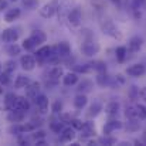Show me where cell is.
I'll list each match as a JSON object with an SVG mask.
<instances>
[{
  "mask_svg": "<svg viewBox=\"0 0 146 146\" xmlns=\"http://www.w3.org/2000/svg\"><path fill=\"white\" fill-rule=\"evenodd\" d=\"M54 47H50V46H44V47H40V48L36 51L34 57L38 60V61H50V58L54 55Z\"/></svg>",
  "mask_w": 146,
  "mask_h": 146,
  "instance_id": "obj_4",
  "label": "cell"
},
{
  "mask_svg": "<svg viewBox=\"0 0 146 146\" xmlns=\"http://www.w3.org/2000/svg\"><path fill=\"white\" fill-rule=\"evenodd\" d=\"M145 0H132V9L133 10H139L142 6H143Z\"/></svg>",
  "mask_w": 146,
  "mask_h": 146,
  "instance_id": "obj_42",
  "label": "cell"
},
{
  "mask_svg": "<svg viewBox=\"0 0 146 146\" xmlns=\"http://www.w3.org/2000/svg\"><path fill=\"white\" fill-rule=\"evenodd\" d=\"M125 115L128 119H135V121H141L139 118V113H138V109L136 106H128L126 111H125Z\"/></svg>",
  "mask_w": 146,
  "mask_h": 146,
  "instance_id": "obj_26",
  "label": "cell"
},
{
  "mask_svg": "<svg viewBox=\"0 0 146 146\" xmlns=\"http://www.w3.org/2000/svg\"><path fill=\"white\" fill-rule=\"evenodd\" d=\"M34 104H36V106L38 108V111L41 113H46L47 112V109H48V98L46 97V95H43V94L37 95V97L34 98Z\"/></svg>",
  "mask_w": 146,
  "mask_h": 146,
  "instance_id": "obj_11",
  "label": "cell"
},
{
  "mask_svg": "<svg viewBox=\"0 0 146 146\" xmlns=\"http://www.w3.org/2000/svg\"><path fill=\"white\" fill-rule=\"evenodd\" d=\"M126 52H128L126 47H118V48H116V58H118V61H119V62H122V61L125 60Z\"/></svg>",
  "mask_w": 146,
  "mask_h": 146,
  "instance_id": "obj_31",
  "label": "cell"
},
{
  "mask_svg": "<svg viewBox=\"0 0 146 146\" xmlns=\"http://www.w3.org/2000/svg\"><path fill=\"white\" fill-rule=\"evenodd\" d=\"M136 109H138V113H139V118H141V121L142 119H145L146 118V106L145 105H136Z\"/></svg>",
  "mask_w": 146,
  "mask_h": 146,
  "instance_id": "obj_37",
  "label": "cell"
},
{
  "mask_svg": "<svg viewBox=\"0 0 146 146\" xmlns=\"http://www.w3.org/2000/svg\"><path fill=\"white\" fill-rule=\"evenodd\" d=\"M119 108H121L119 102H116V101H112V102H109V104L106 105V108H105V112H106L108 115H111V116H115V115H118V112H119Z\"/></svg>",
  "mask_w": 146,
  "mask_h": 146,
  "instance_id": "obj_25",
  "label": "cell"
},
{
  "mask_svg": "<svg viewBox=\"0 0 146 146\" xmlns=\"http://www.w3.org/2000/svg\"><path fill=\"white\" fill-rule=\"evenodd\" d=\"M101 109H102V106H101V104L99 102H94L91 106H90V111H88V116L91 118V116H97L98 113L101 112Z\"/></svg>",
  "mask_w": 146,
  "mask_h": 146,
  "instance_id": "obj_28",
  "label": "cell"
},
{
  "mask_svg": "<svg viewBox=\"0 0 146 146\" xmlns=\"http://www.w3.org/2000/svg\"><path fill=\"white\" fill-rule=\"evenodd\" d=\"M101 29H102V33L104 34H106V36H109V37H112V38H115V40H122L123 38V36H122V33L119 31V29L113 24V21H111V20H105V21H102L101 23Z\"/></svg>",
  "mask_w": 146,
  "mask_h": 146,
  "instance_id": "obj_1",
  "label": "cell"
},
{
  "mask_svg": "<svg viewBox=\"0 0 146 146\" xmlns=\"http://www.w3.org/2000/svg\"><path fill=\"white\" fill-rule=\"evenodd\" d=\"M0 82L3 84V85H6V84H9L10 82V74L9 72H1V75H0Z\"/></svg>",
  "mask_w": 146,
  "mask_h": 146,
  "instance_id": "obj_40",
  "label": "cell"
},
{
  "mask_svg": "<svg viewBox=\"0 0 146 146\" xmlns=\"http://www.w3.org/2000/svg\"><path fill=\"white\" fill-rule=\"evenodd\" d=\"M1 40L4 43H16L19 40V31L14 29H6L1 33Z\"/></svg>",
  "mask_w": 146,
  "mask_h": 146,
  "instance_id": "obj_10",
  "label": "cell"
},
{
  "mask_svg": "<svg viewBox=\"0 0 146 146\" xmlns=\"http://www.w3.org/2000/svg\"><path fill=\"white\" fill-rule=\"evenodd\" d=\"M11 1H16V0H11Z\"/></svg>",
  "mask_w": 146,
  "mask_h": 146,
  "instance_id": "obj_53",
  "label": "cell"
},
{
  "mask_svg": "<svg viewBox=\"0 0 146 146\" xmlns=\"http://www.w3.org/2000/svg\"><path fill=\"white\" fill-rule=\"evenodd\" d=\"M23 4H24L26 9L34 10V9H37V6H38V0H23Z\"/></svg>",
  "mask_w": 146,
  "mask_h": 146,
  "instance_id": "obj_33",
  "label": "cell"
},
{
  "mask_svg": "<svg viewBox=\"0 0 146 146\" xmlns=\"http://www.w3.org/2000/svg\"><path fill=\"white\" fill-rule=\"evenodd\" d=\"M0 94H3V88L1 87H0Z\"/></svg>",
  "mask_w": 146,
  "mask_h": 146,
  "instance_id": "obj_52",
  "label": "cell"
},
{
  "mask_svg": "<svg viewBox=\"0 0 146 146\" xmlns=\"http://www.w3.org/2000/svg\"><path fill=\"white\" fill-rule=\"evenodd\" d=\"M37 145L43 146V145H46V142H44V141H38V139H37Z\"/></svg>",
  "mask_w": 146,
  "mask_h": 146,
  "instance_id": "obj_49",
  "label": "cell"
},
{
  "mask_svg": "<svg viewBox=\"0 0 146 146\" xmlns=\"http://www.w3.org/2000/svg\"><path fill=\"white\" fill-rule=\"evenodd\" d=\"M62 123H64V122L60 119V121L51 122V123H50V128H51V131H54L55 133H60V132L64 131V125H62Z\"/></svg>",
  "mask_w": 146,
  "mask_h": 146,
  "instance_id": "obj_29",
  "label": "cell"
},
{
  "mask_svg": "<svg viewBox=\"0 0 146 146\" xmlns=\"http://www.w3.org/2000/svg\"><path fill=\"white\" fill-rule=\"evenodd\" d=\"M24 118H26V112L20 111V109H11V111H9V115H7V119L13 123H19Z\"/></svg>",
  "mask_w": 146,
  "mask_h": 146,
  "instance_id": "obj_12",
  "label": "cell"
},
{
  "mask_svg": "<svg viewBox=\"0 0 146 146\" xmlns=\"http://www.w3.org/2000/svg\"><path fill=\"white\" fill-rule=\"evenodd\" d=\"M51 111H52L54 113H61V111H62V104H61L60 101H55V102L52 104Z\"/></svg>",
  "mask_w": 146,
  "mask_h": 146,
  "instance_id": "obj_38",
  "label": "cell"
},
{
  "mask_svg": "<svg viewBox=\"0 0 146 146\" xmlns=\"http://www.w3.org/2000/svg\"><path fill=\"white\" fill-rule=\"evenodd\" d=\"M24 90H26V97L29 98V99H34L37 95H40L41 84L40 82H30Z\"/></svg>",
  "mask_w": 146,
  "mask_h": 146,
  "instance_id": "obj_7",
  "label": "cell"
},
{
  "mask_svg": "<svg viewBox=\"0 0 146 146\" xmlns=\"http://www.w3.org/2000/svg\"><path fill=\"white\" fill-rule=\"evenodd\" d=\"M54 52L60 57V58H64V57H68L71 54V47L67 41H61L58 43L55 47H54Z\"/></svg>",
  "mask_w": 146,
  "mask_h": 146,
  "instance_id": "obj_8",
  "label": "cell"
},
{
  "mask_svg": "<svg viewBox=\"0 0 146 146\" xmlns=\"http://www.w3.org/2000/svg\"><path fill=\"white\" fill-rule=\"evenodd\" d=\"M16 99H17V95L14 92H7L4 95V108L7 111H11L14 108V104H16Z\"/></svg>",
  "mask_w": 146,
  "mask_h": 146,
  "instance_id": "obj_20",
  "label": "cell"
},
{
  "mask_svg": "<svg viewBox=\"0 0 146 146\" xmlns=\"http://www.w3.org/2000/svg\"><path fill=\"white\" fill-rule=\"evenodd\" d=\"M112 1H113L115 4H118V6H119V3H121V0H112Z\"/></svg>",
  "mask_w": 146,
  "mask_h": 146,
  "instance_id": "obj_50",
  "label": "cell"
},
{
  "mask_svg": "<svg viewBox=\"0 0 146 146\" xmlns=\"http://www.w3.org/2000/svg\"><path fill=\"white\" fill-rule=\"evenodd\" d=\"M57 10H58V1L57 0H52V1L44 4L40 9V16L44 17V19H50V17H52L57 13Z\"/></svg>",
  "mask_w": 146,
  "mask_h": 146,
  "instance_id": "obj_2",
  "label": "cell"
},
{
  "mask_svg": "<svg viewBox=\"0 0 146 146\" xmlns=\"http://www.w3.org/2000/svg\"><path fill=\"white\" fill-rule=\"evenodd\" d=\"M129 50L132 51V52H136V51H139L141 47H142V38L139 37V36H135V37H132L131 40H129Z\"/></svg>",
  "mask_w": 146,
  "mask_h": 146,
  "instance_id": "obj_23",
  "label": "cell"
},
{
  "mask_svg": "<svg viewBox=\"0 0 146 146\" xmlns=\"http://www.w3.org/2000/svg\"><path fill=\"white\" fill-rule=\"evenodd\" d=\"M74 138H75V129H74V128H65V129L61 132L60 142L67 143V142H71Z\"/></svg>",
  "mask_w": 146,
  "mask_h": 146,
  "instance_id": "obj_16",
  "label": "cell"
},
{
  "mask_svg": "<svg viewBox=\"0 0 146 146\" xmlns=\"http://www.w3.org/2000/svg\"><path fill=\"white\" fill-rule=\"evenodd\" d=\"M99 143H102V145H113V143H116V139L115 138H108V135H105V138H102L99 141Z\"/></svg>",
  "mask_w": 146,
  "mask_h": 146,
  "instance_id": "obj_39",
  "label": "cell"
},
{
  "mask_svg": "<svg viewBox=\"0 0 146 146\" xmlns=\"http://www.w3.org/2000/svg\"><path fill=\"white\" fill-rule=\"evenodd\" d=\"M87 104H88V98H87L85 94H78L77 97L74 98V106H75L77 109H82V108H85Z\"/></svg>",
  "mask_w": 146,
  "mask_h": 146,
  "instance_id": "obj_21",
  "label": "cell"
},
{
  "mask_svg": "<svg viewBox=\"0 0 146 146\" xmlns=\"http://www.w3.org/2000/svg\"><path fill=\"white\" fill-rule=\"evenodd\" d=\"M1 72H3V67H1V64H0V75H1Z\"/></svg>",
  "mask_w": 146,
  "mask_h": 146,
  "instance_id": "obj_51",
  "label": "cell"
},
{
  "mask_svg": "<svg viewBox=\"0 0 146 146\" xmlns=\"http://www.w3.org/2000/svg\"><path fill=\"white\" fill-rule=\"evenodd\" d=\"M68 23L72 26V27H78L81 24V20H82V13H81V7H74L70 13H68Z\"/></svg>",
  "mask_w": 146,
  "mask_h": 146,
  "instance_id": "obj_5",
  "label": "cell"
},
{
  "mask_svg": "<svg viewBox=\"0 0 146 146\" xmlns=\"http://www.w3.org/2000/svg\"><path fill=\"white\" fill-rule=\"evenodd\" d=\"M36 47L34 44H33V41H31V38L29 37V38H26L24 41H23V48L24 50H33Z\"/></svg>",
  "mask_w": 146,
  "mask_h": 146,
  "instance_id": "obj_41",
  "label": "cell"
},
{
  "mask_svg": "<svg viewBox=\"0 0 146 146\" xmlns=\"http://www.w3.org/2000/svg\"><path fill=\"white\" fill-rule=\"evenodd\" d=\"M4 9H7V1L6 0H0V11L4 10Z\"/></svg>",
  "mask_w": 146,
  "mask_h": 146,
  "instance_id": "obj_47",
  "label": "cell"
},
{
  "mask_svg": "<svg viewBox=\"0 0 146 146\" xmlns=\"http://www.w3.org/2000/svg\"><path fill=\"white\" fill-rule=\"evenodd\" d=\"M87 87H91V82H90V81H84L82 84H80L78 91H80V92H82V90H90V88H87Z\"/></svg>",
  "mask_w": 146,
  "mask_h": 146,
  "instance_id": "obj_43",
  "label": "cell"
},
{
  "mask_svg": "<svg viewBox=\"0 0 146 146\" xmlns=\"http://www.w3.org/2000/svg\"><path fill=\"white\" fill-rule=\"evenodd\" d=\"M3 70H4L6 72H9V74L14 72V70H16V62H14L13 60H9V61L3 65Z\"/></svg>",
  "mask_w": 146,
  "mask_h": 146,
  "instance_id": "obj_32",
  "label": "cell"
},
{
  "mask_svg": "<svg viewBox=\"0 0 146 146\" xmlns=\"http://www.w3.org/2000/svg\"><path fill=\"white\" fill-rule=\"evenodd\" d=\"M146 72V68L143 64H132L126 68V74L129 77H142Z\"/></svg>",
  "mask_w": 146,
  "mask_h": 146,
  "instance_id": "obj_9",
  "label": "cell"
},
{
  "mask_svg": "<svg viewBox=\"0 0 146 146\" xmlns=\"http://www.w3.org/2000/svg\"><path fill=\"white\" fill-rule=\"evenodd\" d=\"M108 81H109V78H108V75H106L105 72H98L97 82L99 85H105V84H108Z\"/></svg>",
  "mask_w": 146,
  "mask_h": 146,
  "instance_id": "obj_34",
  "label": "cell"
},
{
  "mask_svg": "<svg viewBox=\"0 0 146 146\" xmlns=\"http://www.w3.org/2000/svg\"><path fill=\"white\" fill-rule=\"evenodd\" d=\"M122 128V122L121 121H109V122H106L105 123V126H104V133L105 135H111L113 131H116V129H121Z\"/></svg>",
  "mask_w": 146,
  "mask_h": 146,
  "instance_id": "obj_15",
  "label": "cell"
},
{
  "mask_svg": "<svg viewBox=\"0 0 146 146\" xmlns=\"http://www.w3.org/2000/svg\"><path fill=\"white\" fill-rule=\"evenodd\" d=\"M20 51H21V47L17 46L16 43H9V46L6 48V52L9 55H11V57H16L17 54H20Z\"/></svg>",
  "mask_w": 146,
  "mask_h": 146,
  "instance_id": "obj_27",
  "label": "cell"
},
{
  "mask_svg": "<svg viewBox=\"0 0 146 146\" xmlns=\"http://www.w3.org/2000/svg\"><path fill=\"white\" fill-rule=\"evenodd\" d=\"M139 92H141V91H139L138 87H135V85L131 87V88H129V98H131V99H136V98L139 97Z\"/></svg>",
  "mask_w": 146,
  "mask_h": 146,
  "instance_id": "obj_35",
  "label": "cell"
},
{
  "mask_svg": "<svg viewBox=\"0 0 146 146\" xmlns=\"http://www.w3.org/2000/svg\"><path fill=\"white\" fill-rule=\"evenodd\" d=\"M44 136H46V133H44L43 131H38V132L34 135V138H36V139H40V138H44Z\"/></svg>",
  "mask_w": 146,
  "mask_h": 146,
  "instance_id": "obj_46",
  "label": "cell"
},
{
  "mask_svg": "<svg viewBox=\"0 0 146 146\" xmlns=\"http://www.w3.org/2000/svg\"><path fill=\"white\" fill-rule=\"evenodd\" d=\"M139 95H141V98H142V99H143V101H145V102H146V87H143V88L141 90V92H139Z\"/></svg>",
  "mask_w": 146,
  "mask_h": 146,
  "instance_id": "obj_45",
  "label": "cell"
},
{
  "mask_svg": "<svg viewBox=\"0 0 146 146\" xmlns=\"http://www.w3.org/2000/svg\"><path fill=\"white\" fill-rule=\"evenodd\" d=\"M71 126L75 129V131H81V128H82V125H84V122L82 121H80V119H71Z\"/></svg>",
  "mask_w": 146,
  "mask_h": 146,
  "instance_id": "obj_36",
  "label": "cell"
},
{
  "mask_svg": "<svg viewBox=\"0 0 146 146\" xmlns=\"http://www.w3.org/2000/svg\"><path fill=\"white\" fill-rule=\"evenodd\" d=\"M95 135V126L92 122H84L82 128H81V138L82 139H87V138H91Z\"/></svg>",
  "mask_w": 146,
  "mask_h": 146,
  "instance_id": "obj_13",
  "label": "cell"
},
{
  "mask_svg": "<svg viewBox=\"0 0 146 146\" xmlns=\"http://www.w3.org/2000/svg\"><path fill=\"white\" fill-rule=\"evenodd\" d=\"M20 64H21V68L24 71H31L36 67V57L34 55H30V54H26V55L21 57Z\"/></svg>",
  "mask_w": 146,
  "mask_h": 146,
  "instance_id": "obj_6",
  "label": "cell"
},
{
  "mask_svg": "<svg viewBox=\"0 0 146 146\" xmlns=\"http://www.w3.org/2000/svg\"><path fill=\"white\" fill-rule=\"evenodd\" d=\"M91 65H92V70L97 71V72H105L106 71V65L102 61H94V62H91Z\"/></svg>",
  "mask_w": 146,
  "mask_h": 146,
  "instance_id": "obj_30",
  "label": "cell"
},
{
  "mask_svg": "<svg viewBox=\"0 0 146 146\" xmlns=\"http://www.w3.org/2000/svg\"><path fill=\"white\" fill-rule=\"evenodd\" d=\"M20 14H21V11H20V9H10V10H7L6 11V14H4V21H7V23H13L14 20H17L19 17H20Z\"/></svg>",
  "mask_w": 146,
  "mask_h": 146,
  "instance_id": "obj_19",
  "label": "cell"
},
{
  "mask_svg": "<svg viewBox=\"0 0 146 146\" xmlns=\"http://www.w3.org/2000/svg\"><path fill=\"white\" fill-rule=\"evenodd\" d=\"M81 51H82L84 55L92 57V55L98 54V51H99V44L95 43L94 40H87V41H84V44L81 46Z\"/></svg>",
  "mask_w": 146,
  "mask_h": 146,
  "instance_id": "obj_3",
  "label": "cell"
},
{
  "mask_svg": "<svg viewBox=\"0 0 146 146\" xmlns=\"http://www.w3.org/2000/svg\"><path fill=\"white\" fill-rule=\"evenodd\" d=\"M30 38H31L33 44L37 47V46H40V44L46 43L47 36H46V33H44V31H41V30H36V31H33V34L30 36Z\"/></svg>",
  "mask_w": 146,
  "mask_h": 146,
  "instance_id": "obj_14",
  "label": "cell"
},
{
  "mask_svg": "<svg viewBox=\"0 0 146 146\" xmlns=\"http://www.w3.org/2000/svg\"><path fill=\"white\" fill-rule=\"evenodd\" d=\"M60 77H64V70H62V67H54L48 72V80L51 82H54V84H57V81L60 80Z\"/></svg>",
  "mask_w": 146,
  "mask_h": 146,
  "instance_id": "obj_18",
  "label": "cell"
},
{
  "mask_svg": "<svg viewBox=\"0 0 146 146\" xmlns=\"http://www.w3.org/2000/svg\"><path fill=\"white\" fill-rule=\"evenodd\" d=\"M30 82H31V81H30L29 77H26V75H17V78H16V81H14V88H17V90L26 88Z\"/></svg>",
  "mask_w": 146,
  "mask_h": 146,
  "instance_id": "obj_22",
  "label": "cell"
},
{
  "mask_svg": "<svg viewBox=\"0 0 146 146\" xmlns=\"http://www.w3.org/2000/svg\"><path fill=\"white\" fill-rule=\"evenodd\" d=\"M13 109H20V111L27 112V111L30 109V102H29L27 97H17V99H16V104H14V108H13Z\"/></svg>",
  "mask_w": 146,
  "mask_h": 146,
  "instance_id": "obj_17",
  "label": "cell"
},
{
  "mask_svg": "<svg viewBox=\"0 0 146 146\" xmlns=\"http://www.w3.org/2000/svg\"><path fill=\"white\" fill-rule=\"evenodd\" d=\"M19 143H21V145H23V143H26V145H27V143H29V141H27V139H19Z\"/></svg>",
  "mask_w": 146,
  "mask_h": 146,
  "instance_id": "obj_48",
  "label": "cell"
},
{
  "mask_svg": "<svg viewBox=\"0 0 146 146\" xmlns=\"http://www.w3.org/2000/svg\"><path fill=\"white\" fill-rule=\"evenodd\" d=\"M62 82H64V85H67V87L75 85V84L78 82V75H77L75 72H68V74H65V75L62 77Z\"/></svg>",
  "mask_w": 146,
  "mask_h": 146,
  "instance_id": "obj_24",
  "label": "cell"
},
{
  "mask_svg": "<svg viewBox=\"0 0 146 146\" xmlns=\"http://www.w3.org/2000/svg\"><path fill=\"white\" fill-rule=\"evenodd\" d=\"M61 121L65 123V122H71V116L68 115V113H62L61 115Z\"/></svg>",
  "mask_w": 146,
  "mask_h": 146,
  "instance_id": "obj_44",
  "label": "cell"
}]
</instances>
